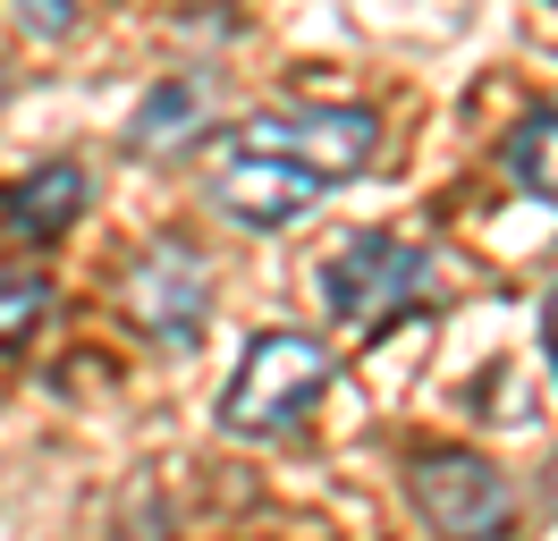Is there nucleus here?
I'll use <instances>...</instances> for the list:
<instances>
[{
    "label": "nucleus",
    "instance_id": "obj_2",
    "mask_svg": "<svg viewBox=\"0 0 558 541\" xmlns=\"http://www.w3.org/2000/svg\"><path fill=\"white\" fill-rule=\"evenodd\" d=\"M322 381H330V347L305 330H263L245 347L238 381H229V398H220V423L238 440H279L296 432L305 414H314Z\"/></svg>",
    "mask_w": 558,
    "mask_h": 541
},
{
    "label": "nucleus",
    "instance_id": "obj_6",
    "mask_svg": "<svg viewBox=\"0 0 558 541\" xmlns=\"http://www.w3.org/2000/svg\"><path fill=\"white\" fill-rule=\"evenodd\" d=\"M211 203H220L238 229H296V220L322 203V187H314V178H296V169H279V161L229 153V161L211 169Z\"/></svg>",
    "mask_w": 558,
    "mask_h": 541
},
{
    "label": "nucleus",
    "instance_id": "obj_14",
    "mask_svg": "<svg viewBox=\"0 0 558 541\" xmlns=\"http://www.w3.org/2000/svg\"><path fill=\"white\" fill-rule=\"evenodd\" d=\"M0 94H9V68H0Z\"/></svg>",
    "mask_w": 558,
    "mask_h": 541
},
{
    "label": "nucleus",
    "instance_id": "obj_5",
    "mask_svg": "<svg viewBox=\"0 0 558 541\" xmlns=\"http://www.w3.org/2000/svg\"><path fill=\"white\" fill-rule=\"evenodd\" d=\"M204 304H211V263L186 237H161V245L136 254V270H128V313H136L161 347H195Z\"/></svg>",
    "mask_w": 558,
    "mask_h": 541
},
{
    "label": "nucleus",
    "instance_id": "obj_8",
    "mask_svg": "<svg viewBox=\"0 0 558 541\" xmlns=\"http://www.w3.org/2000/svg\"><path fill=\"white\" fill-rule=\"evenodd\" d=\"M204 110H211V85H204V76H170V85H153V94H144L128 144H136V153H170V144H186V135L204 128Z\"/></svg>",
    "mask_w": 558,
    "mask_h": 541
},
{
    "label": "nucleus",
    "instance_id": "obj_4",
    "mask_svg": "<svg viewBox=\"0 0 558 541\" xmlns=\"http://www.w3.org/2000/svg\"><path fill=\"white\" fill-rule=\"evenodd\" d=\"M407 491H415V516L440 541H499L508 516H517L508 473L490 457H474V448H423L407 466Z\"/></svg>",
    "mask_w": 558,
    "mask_h": 541
},
{
    "label": "nucleus",
    "instance_id": "obj_7",
    "mask_svg": "<svg viewBox=\"0 0 558 541\" xmlns=\"http://www.w3.org/2000/svg\"><path fill=\"white\" fill-rule=\"evenodd\" d=\"M76 212H85V169H76V161H43L35 178L9 195V237L51 245L60 229H76Z\"/></svg>",
    "mask_w": 558,
    "mask_h": 541
},
{
    "label": "nucleus",
    "instance_id": "obj_3",
    "mask_svg": "<svg viewBox=\"0 0 558 541\" xmlns=\"http://www.w3.org/2000/svg\"><path fill=\"white\" fill-rule=\"evenodd\" d=\"M238 153L254 161H279L314 187H339V178H364L373 153H381V128L373 110H263L238 128Z\"/></svg>",
    "mask_w": 558,
    "mask_h": 541
},
{
    "label": "nucleus",
    "instance_id": "obj_11",
    "mask_svg": "<svg viewBox=\"0 0 558 541\" xmlns=\"http://www.w3.org/2000/svg\"><path fill=\"white\" fill-rule=\"evenodd\" d=\"M9 9H17V26H26V34L60 43V34L76 26V9H85V0H9Z\"/></svg>",
    "mask_w": 558,
    "mask_h": 541
},
{
    "label": "nucleus",
    "instance_id": "obj_10",
    "mask_svg": "<svg viewBox=\"0 0 558 541\" xmlns=\"http://www.w3.org/2000/svg\"><path fill=\"white\" fill-rule=\"evenodd\" d=\"M43 279H0V347H26L35 338V322H43Z\"/></svg>",
    "mask_w": 558,
    "mask_h": 541
},
{
    "label": "nucleus",
    "instance_id": "obj_9",
    "mask_svg": "<svg viewBox=\"0 0 558 541\" xmlns=\"http://www.w3.org/2000/svg\"><path fill=\"white\" fill-rule=\"evenodd\" d=\"M508 178H517L533 203H558V110H533L508 135Z\"/></svg>",
    "mask_w": 558,
    "mask_h": 541
},
{
    "label": "nucleus",
    "instance_id": "obj_13",
    "mask_svg": "<svg viewBox=\"0 0 558 541\" xmlns=\"http://www.w3.org/2000/svg\"><path fill=\"white\" fill-rule=\"evenodd\" d=\"M550 507H558V466H550Z\"/></svg>",
    "mask_w": 558,
    "mask_h": 541
},
{
    "label": "nucleus",
    "instance_id": "obj_1",
    "mask_svg": "<svg viewBox=\"0 0 558 541\" xmlns=\"http://www.w3.org/2000/svg\"><path fill=\"white\" fill-rule=\"evenodd\" d=\"M322 304H330V322L348 338H381L407 304H423V288H432V254H423L415 237L398 229H355L348 245H330L314 270Z\"/></svg>",
    "mask_w": 558,
    "mask_h": 541
},
{
    "label": "nucleus",
    "instance_id": "obj_12",
    "mask_svg": "<svg viewBox=\"0 0 558 541\" xmlns=\"http://www.w3.org/2000/svg\"><path fill=\"white\" fill-rule=\"evenodd\" d=\"M542 338H550V364H558V297H550V313H542Z\"/></svg>",
    "mask_w": 558,
    "mask_h": 541
}]
</instances>
